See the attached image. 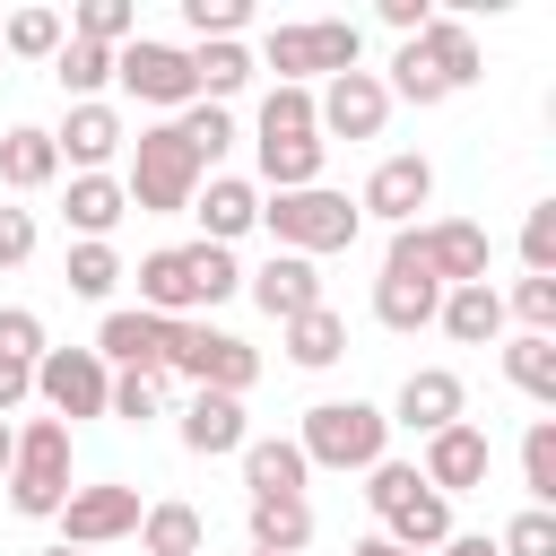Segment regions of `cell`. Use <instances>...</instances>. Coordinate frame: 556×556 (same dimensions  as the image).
<instances>
[{
	"mask_svg": "<svg viewBox=\"0 0 556 556\" xmlns=\"http://www.w3.org/2000/svg\"><path fill=\"white\" fill-rule=\"evenodd\" d=\"M226 295H243V261L226 243H165L139 261V313H156V321L217 313Z\"/></svg>",
	"mask_w": 556,
	"mask_h": 556,
	"instance_id": "obj_1",
	"label": "cell"
},
{
	"mask_svg": "<svg viewBox=\"0 0 556 556\" xmlns=\"http://www.w3.org/2000/svg\"><path fill=\"white\" fill-rule=\"evenodd\" d=\"M208 182V165L191 156V139L174 122H148L130 139V174H122V200L139 217H191V191Z\"/></svg>",
	"mask_w": 556,
	"mask_h": 556,
	"instance_id": "obj_2",
	"label": "cell"
},
{
	"mask_svg": "<svg viewBox=\"0 0 556 556\" xmlns=\"http://www.w3.org/2000/svg\"><path fill=\"white\" fill-rule=\"evenodd\" d=\"M165 374H182L191 391L243 400V391L261 382V348L235 339V330H217L208 313H182V321H165Z\"/></svg>",
	"mask_w": 556,
	"mask_h": 556,
	"instance_id": "obj_3",
	"label": "cell"
},
{
	"mask_svg": "<svg viewBox=\"0 0 556 556\" xmlns=\"http://www.w3.org/2000/svg\"><path fill=\"white\" fill-rule=\"evenodd\" d=\"M295 452H304V469H339V478L374 469V460H391V417L374 400H313L295 426Z\"/></svg>",
	"mask_w": 556,
	"mask_h": 556,
	"instance_id": "obj_4",
	"label": "cell"
},
{
	"mask_svg": "<svg viewBox=\"0 0 556 556\" xmlns=\"http://www.w3.org/2000/svg\"><path fill=\"white\" fill-rule=\"evenodd\" d=\"M261 226H269V243H278V252L321 261V252H348L365 217H356V200H348V191L313 182V191H269V200H261Z\"/></svg>",
	"mask_w": 556,
	"mask_h": 556,
	"instance_id": "obj_5",
	"label": "cell"
},
{
	"mask_svg": "<svg viewBox=\"0 0 556 556\" xmlns=\"http://www.w3.org/2000/svg\"><path fill=\"white\" fill-rule=\"evenodd\" d=\"M365 504H374L382 539H391V547H408V556L452 539V504L417 478V460H374V469H365Z\"/></svg>",
	"mask_w": 556,
	"mask_h": 556,
	"instance_id": "obj_6",
	"label": "cell"
},
{
	"mask_svg": "<svg viewBox=\"0 0 556 556\" xmlns=\"http://www.w3.org/2000/svg\"><path fill=\"white\" fill-rule=\"evenodd\" d=\"M252 70H278V87L339 78V70H365V35H356V17H304V26H269Z\"/></svg>",
	"mask_w": 556,
	"mask_h": 556,
	"instance_id": "obj_7",
	"label": "cell"
},
{
	"mask_svg": "<svg viewBox=\"0 0 556 556\" xmlns=\"http://www.w3.org/2000/svg\"><path fill=\"white\" fill-rule=\"evenodd\" d=\"M0 486H9V513H17V521H52V513L70 504V426H61V417H26Z\"/></svg>",
	"mask_w": 556,
	"mask_h": 556,
	"instance_id": "obj_8",
	"label": "cell"
},
{
	"mask_svg": "<svg viewBox=\"0 0 556 556\" xmlns=\"http://www.w3.org/2000/svg\"><path fill=\"white\" fill-rule=\"evenodd\" d=\"M434 313H443V278L426 269L417 226H400L391 252H382V278H374V321H382V330H426Z\"/></svg>",
	"mask_w": 556,
	"mask_h": 556,
	"instance_id": "obj_9",
	"label": "cell"
},
{
	"mask_svg": "<svg viewBox=\"0 0 556 556\" xmlns=\"http://www.w3.org/2000/svg\"><path fill=\"white\" fill-rule=\"evenodd\" d=\"M35 400H43V417H61V426L104 417V400H113V365H104L96 348H43V356H35Z\"/></svg>",
	"mask_w": 556,
	"mask_h": 556,
	"instance_id": "obj_10",
	"label": "cell"
},
{
	"mask_svg": "<svg viewBox=\"0 0 556 556\" xmlns=\"http://www.w3.org/2000/svg\"><path fill=\"white\" fill-rule=\"evenodd\" d=\"M113 78H122L130 104H156L165 122H174L182 104H200V96H191V52H182V43H156V35H130V43L113 52Z\"/></svg>",
	"mask_w": 556,
	"mask_h": 556,
	"instance_id": "obj_11",
	"label": "cell"
},
{
	"mask_svg": "<svg viewBox=\"0 0 556 556\" xmlns=\"http://www.w3.org/2000/svg\"><path fill=\"white\" fill-rule=\"evenodd\" d=\"M382 122H391V87H382V70H339V78L313 96V130H321V148H330V139H382Z\"/></svg>",
	"mask_w": 556,
	"mask_h": 556,
	"instance_id": "obj_12",
	"label": "cell"
},
{
	"mask_svg": "<svg viewBox=\"0 0 556 556\" xmlns=\"http://www.w3.org/2000/svg\"><path fill=\"white\" fill-rule=\"evenodd\" d=\"M139 486H122V478H104V486H70V504L52 513L61 521V547H113V539H130L139 530Z\"/></svg>",
	"mask_w": 556,
	"mask_h": 556,
	"instance_id": "obj_13",
	"label": "cell"
},
{
	"mask_svg": "<svg viewBox=\"0 0 556 556\" xmlns=\"http://www.w3.org/2000/svg\"><path fill=\"white\" fill-rule=\"evenodd\" d=\"M486 469H495V443H486V426H443V434H426V452H417V478L452 504V495H469V486H486Z\"/></svg>",
	"mask_w": 556,
	"mask_h": 556,
	"instance_id": "obj_14",
	"label": "cell"
},
{
	"mask_svg": "<svg viewBox=\"0 0 556 556\" xmlns=\"http://www.w3.org/2000/svg\"><path fill=\"white\" fill-rule=\"evenodd\" d=\"M426 200H434V165H426V156H382V165L365 174V191H356V217H382V226L400 235V226H417Z\"/></svg>",
	"mask_w": 556,
	"mask_h": 556,
	"instance_id": "obj_15",
	"label": "cell"
},
{
	"mask_svg": "<svg viewBox=\"0 0 556 556\" xmlns=\"http://www.w3.org/2000/svg\"><path fill=\"white\" fill-rule=\"evenodd\" d=\"M460 417H469V391H460L452 365H417V374L400 382V400H391V426H408V434H443V426H460Z\"/></svg>",
	"mask_w": 556,
	"mask_h": 556,
	"instance_id": "obj_16",
	"label": "cell"
},
{
	"mask_svg": "<svg viewBox=\"0 0 556 556\" xmlns=\"http://www.w3.org/2000/svg\"><path fill=\"white\" fill-rule=\"evenodd\" d=\"M417 52H426V70L443 78V96H460V87H478V78H486V52H478V35H469V17H460V9H434V17H426V35H417Z\"/></svg>",
	"mask_w": 556,
	"mask_h": 556,
	"instance_id": "obj_17",
	"label": "cell"
},
{
	"mask_svg": "<svg viewBox=\"0 0 556 556\" xmlns=\"http://www.w3.org/2000/svg\"><path fill=\"white\" fill-rule=\"evenodd\" d=\"M243 295H252L269 321H295V313H313V304H321V269H313V261H295V252H269L261 269H243Z\"/></svg>",
	"mask_w": 556,
	"mask_h": 556,
	"instance_id": "obj_18",
	"label": "cell"
},
{
	"mask_svg": "<svg viewBox=\"0 0 556 556\" xmlns=\"http://www.w3.org/2000/svg\"><path fill=\"white\" fill-rule=\"evenodd\" d=\"M96 356H104L113 374H165V321L139 313V304H113L104 330H96Z\"/></svg>",
	"mask_w": 556,
	"mask_h": 556,
	"instance_id": "obj_19",
	"label": "cell"
},
{
	"mask_svg": "<svg viewBox=\"0 0 556 556\" xmlns=\"http://www.w3.org/2000/svg\"><path fill=\"white\" fill-rule=\"evenodd\" d=\"M52 148H61V165L104 174V165L130 148V130H122V113H113V104H70V122L52 130Z\"/></svg>",
	"mask_w": 556,
	"mask_h": 556,
	"instance_id": "obj_20",
	"label": "cell"
},
{
	"mask_svg": "<svg viewBox=\"0 0 556 556\" xmlns=\"http://www.w3.org/2000/svg\"><path fill=\"white\" fill-rule=\"evenodd\" d=\"M191 217H200V243H226V252H235V235L261 226V191H252L243 174H208V182L191 191Z\"/></svg>",
	"mask_w": 556,
	"mask_h": 556,
	"instance_id": "obj_21",
	"label": "cell"
},
{
	"mask_svg": "<svg viewBox=\"0 0 556 556\" xmlns=\"http://www.w3.org/2000/svg\"><path fill=\"white\" fill-rule=\"evenodd\" d=\"M417 243H426V269H434L443 287H486V226L434 217V226H417Z\"/></svg>",
	"mask_w": 556,
	"mask_h": 556,
	"instance_id": "obj_22",
	"label": "cell"
},
{
	"mask_svg": "<svg viewBox=\"0 0 556 556\" xmlns=\"http://www.w3.org/2000/svg\"><path fill=\"white\" fill-rule=\"evenodd\" d=\"M243 443H252L243 400H226V391H191V400H182V452H191V460H226V452H243Z\"/></svg>",
	"mask_w": 556,
	"mask_h": 556,
	"instance_id": "obj_23",
	"label": "cell"
},
{
	"mask_svg": "<svg viewBox=\"0 0 556 556\" xmlns=\"http://www.w3.org/2000/svg\"><path fill=\"white\" fill-rule=\"evenodd\" d=\"M235 460H243L252 504H261V495H304V478H313V469H304V452H295V434H252Z\"/></svg>",
	"mask_w": 556,
	"mask_h": 556,
	"instance_id": "obj_24",
	"label": "cell"
},
{
	"mask_svg": "<svg viewBox=\"0 0 556 556\" xmlns=\"http://www.w3.org/2000/svg\"><path fill=\"white\" fill-rule=\"evenodd\" d=\"M61 217L78 226V243H113V226L130 217V200H122V182H113V174H70Z\"/></svg>",
	"mask_w": 556,
	"mask_h": 556,
	"instance_id": "obj_25",
	"label": "cell"
},
{
	"mask_svg": "<svg viewBox=\"0 0 556 556\" xmlns=\"http://www.w3.org/2000/svg\"><path fill=\"white\" fill-rule=\"evenodd\" d=\"M243 521H252L261 556H304L313 547V504L304 495H261V504H243Z\"/></svg>",
	"mask_w": 556,
	"mask_h": 556,
	"instance_id": "obj_26",
	"label": "cell"
},
{
	"mask_svg": "<svg viewBox=\"0 0 556 556\" xmlns=\"http://www.w3.org/2000/svg\"><path fill=\"white\" fill-rule=\"evenodd\" d=\"M52 174H61V148H52V130L17 122V130L0 139V182H9V191H43Z\"/></svg>",
	"mask_w": 556,
	"mask_h": 556,
	"instance_id": "obj_27",
	"label": "cell"
},
{
	"mask_svg": "<svg viewBox=\"0 0 556 556\" xmlns=\"http://www.w3.org/2000/svg\"><path fill=\"white\" fill-rule=\"evenodd\" d=\"M443 339H460V348H486L495 330H504V295L495 287H443Z\"/></svg>",
	"mask_w": 556,
	"mask_h": 556,
	"instance_id": "obj_28",
	"label": "cell"
},
{
	"mask_svg": "<svg viewBox=\"0 0 556 556\" xmlns=\"http://www.w3.org/2000/svg\"><path fill=\"white\" fill-rule=\"evenodd\" d=\"M278 330H287V365H304V374H321V365L348 356V321H339L330 304H313V313H295V321H278Z\"/></svg>",
	"mask_w": 556,
	"mask_h": 556,
	"instance_id": "obj_29",
	"label": "cell"
},
{
	"mask_svg": "<svg viewBox=\"0 0 556 556\" xmlns=\"http://www.w3.org/2000/svg\"><path fill=\"white\" fill-rule=\"evenodd\" d=\"M252 87V52L243 43H191V96L200 104H226Z\"/></svg>",
	"mask_w": 556,
	"mask_h": 556,
	"instance_id": "obj_30",
	"label": "cell"
},
{
	"mask_svg": "<svg viewBox=\"0 0 556 556\" xmlns=\"http://www.w3.org/2000/svg\"><path fill=\"white\" fill-rule=\"evenodd\" d=\"M52 78H61V96H70V104H104L113 52H104V43H78V35H61V52H52Z\"/></svg>",
	"mask_w": 556,
	"mask_h": 556,
	"instance_id": "obj_31",
	"label": "cell"
},
{
	"mask_svg": "<svg viewBox=\"0 0 556 556\" xmlns=\"http://www.w3.org/2000/svg\"><path fill=\"white\" fill-rule=\"evenodd\" d=\"M504 382H513L521 400H539V408H556V339H539V330H521V339L504 348Z\"/></svg>",
	"mask_w": 556,
	"mask_h": 556,
	"instance_id": "obj_32",
	"label": "cell"
},
{
	"mask_svg": "<svg viewBox=\"0 0 556 556\" xmlns=\"http://www.w3.org/2000/svg\"><path fill=\"white\" fill-rule=\"evenodd\" d=\"M139 547H148V556H200V547H208V521H200L191 504H148V513H139Z\"/></svg>",
	"mask_w": 556,
	"mask_h": 556,
	"instance_id": "obj_33",
	"label": "cell"
},
{
	"mask_svg": "<svg viewBox=\"0 0 556 556\" xmlns=\"http://www.w3.org/2000/svg\"><path fill=\"white\" fill-rule=\"evenodd\" d=\"M321 139H261V182L269 191H313L321 182Z\"/></svg>",
	"mask_w": 556,
	"mask_h": 556,
	"instance_id": "obj_34",
	"label": "cell"
},
{
	"mask_svg": "<svg viewBox=\"0 0 556 556\" xmlns=\"http://www.w3.org/2000/svg\"><path fill=\"white\" fill-rule=\"evenodd\" d=\"M61 26H70L78 43H104V52H122V43L139 35V9H130V0H78Z\"/></svg>",
	"mask_w": 556,
	"mask_h": 556,
	"instance_id": "obj_35",
	"label": "cell"
},
{
	"mask_svg": "<svg viewBox=\"0 0 556 556\" xmlns=\"http://www.w3.org/2000/svg\"><path fill=\"white\" fill-rule=\"evenodd\" d=\"M521 486H530L539 513H556V417H530V434H521Z\"/></svg>",
	"mask_w": 556,
	"mask_h": 556,
	"instance_id": "obj_36",
	"label": "cell"
},
{
	"mask_svg": "<svg viewBox=\"0 0 556 556\" xmlns=\"http://www.w3.org/2000/svg\"><path fill=\"white\" fill-rule=\"evenodd\" d=\"M61 35H70V26H61V9H17V17L0 26V52H17V61H52V52H61Z\"/></svg>",
	"mask_w": 556,
	"mask_h": 556,
	"instance_id": "obj_37",
	"label": "cell"
},
{
	"mask_svg": "<svg viewBox=\"0 0 556 556\" xmlns=\"http://www.w3.org/2000/svg\"><path fill=\"white\" fill-rule=\"evenodd\" d=\"M61 278H70V295L104 304V295L122 287V252H113V243H70V269H61Z\"/></svg>",
	"mask_w": 556,
	"mask_h": 556,
	"instance_id": "obj_38",
	"label": "cell"
},
{
	"mask_svg": "<svg viewBox=\"0 0 556 556\" xmlns=\"http://www.w3.org/2000/svg\"><path fill=\"white\" fill-rule=\"evenodd\" d=\"M261 139H321L313 130V87H269L261 96Z\"/></svg>",
	"mask_w": 556,
	"mask_h": 556,
	"instance_id": "obj_39",
	"label": "cell"
},
{
	"mask_svg": "<svg viewBox=\"0 0 556 556\" xmlns=\"http://www.w3.org/2000/svg\"><path fill=\"white\" fill-rule=\"evenodd\" d=\"M174 130L191 139V156H200V165H217V156L235 148V113H226V104H182V113H174Z\"/></svg>",
	"mask_w": 556,
	"mask_h": 556,
	"instance_id": "obj_40",
	"label": "cell"
},
{
	"mask_svg": "<svg viewBox=\"0 0 556 556\" xmlns=\"http://www.w3.org/2000/svg\"><path fill=\"white\" fill-rule=\"evenodd\" d=\"M182 26H191V43H235L252 26V0H182Z\"/></svg>",
	"mask_w": 556,
	"mask_h": 556,
	"instance_id": "obj_41",
	"label": "cell"
},
{
	"mask_svg": "<svg viewBox=\"0 0 556 556\" xmlns=\"http://www.w3.org/2000/svg\"><path fill=\"white\" fill-rule=\"evenodd\" d=\"M104 417H122V426H148V417H165V374H113V400H104Z\"/></svg>",
	"mask_w": 556,
	"mask_h": 556,
	"instance_id": "obj_42",
	"label": "cell"
},
{
	"mask_svg": "<svg viewBox=\"0 0 556 556\" xmlns=\"http://www.w3.org/2000/svg\"><path fill=\"white\" fill-rule=\"evenodd\" d=\"M382 87H391L400 104H443V78L426 70V52H417V43H400V52H391V78H382Z\"/></svg>",
	"mask_w": 556,
	"mask_h": 556,
	"instance_id": "obj_43",
	"label": "cell"
},
{
	"mask_svg": "<svg viewBox=\"0 0 556 556\" xmlns=\"http://www.w3.org/2000/svg\"><path fill=\"white\" fill-rule=\"evenodd\" d=\"M521 278H556V200L521 217Z\"/></svg>",
	"mask_w": 556,
	"mask_h": 556,
	"instance_id": "obj_44",
	"label": "cell"
},
{
	"mask_svg": "<svg viewBox=\"0 0 556 556\" xmlns=\"http://www.w3.org/2000/svg\"><path fill=\"white\" fill-rule=\"evenodd\" d=\"M495 556H556V513H539V504H521V513L504 521V539H495Z\"/></svg>",
	"mask_w": 556,
	"mask_h": 556,
	"instance_id": "obj_45",
	"label": "cell"
},
{
	"mask_svg": "<svg viewBox=\"0 0 556 556\" xmlns=\"http://www.w3.org/2000/svg\"><path fill=\"white\" fill-rule=\"evenodd\" d=\"M52 339H43V313H26V304H0V356L9 365H35Z\"/></svg>",
	"mask_w": 556,
	"mask_h": 556,
	"instance_id": "obj_46",
	"label": "cell"
},
{
	"mask_svg": "<svg viewBox=\"0 0 556 556\" xmlns=\"http://www.w3.org/2000/svg\"><path fill=\"white\" fill-rule=\"evenodd\" d=\"M504 313H521V330H539V339H556V278H521Z\"/></svg>",
	"mask_w": 556,
	"mask_h": 556,
	"instance_id": "obj_47",
	"label": "cell"
},
{
	"mask_svg": "<svg viewBox=\"0 0 556 556\" xmlns=\"http://www.w3.org/2000/svg\"><path fill=\"white\" fill-rule=\"evenodd\" d=\"M17 261H35V217L0 208V269H17Z\"/></svg>",
	"mask_w": 556,
	"mask_h": 556,
	"instance_id": "obj_48",
	"label": "cell"
},
{
	"mask_svg": "<svg viewBox=\"0 0 556 556\" xmlns=\"http://www.w3.org/2000/svg\"><path fill=\"white\" fill-rule=\"evenodd\" d=\"M426 17H434V0H382V26H391L400 43H417V35H426Z\"/></svg>",
	"mask_w": 556,
	"mask_h": 556,
	"instance_id": "obj_49",
	"label": "cell"
},
{
	"mask_svg": "<svg viewBox=\"0 0 556 556\" xmlns=\"http://www.w3.org/2000/svg\"><path fill=\"white\" fill-rule=\"evenodd\" d=\"M26 400H35V365H9L0 356V417H17Z\"/></svg>",
	"mask_w": 556,
	"mask_h": 556,
	"instance_id": "obj_50",
	"label": "cell"
},
{
	"mask_svg": "<svg viewBox=\"0 0 556 556\" xmlns=\"http://www.w3.org/2000/svg\"><path fill=\"white\" fill-rule=\"evenodd\" d=\"M443 556H495V539H460V530H452V539H443Z\"/></svg>",
	"mask_w": 556,
	"mask_h": 556,
	"instance_id": "obj_51",
	"label": "cell"
},
{
	"mask_svg": "<svg viewBox=\"0 0 556 556\" xmlns=\"http://www.w3.org/2000/svg\"><path fill=\"white\" fill-rule=\"evenodd\" d=\"M348 556H408V547H391V539H382V530H374V539H356V547H348Z\"/></svg>",
	"mask_w": 556,
	"mask_h": 556,
	"instance_id": "obj_52",
	"label": "cell"
},
{
	"mask_svg": "<svg viewBox=\"0 0 556 556\" xmlns=\"http://www.w3.org/2000/svg\"><path fill=\"white\" fill-rule=\"evenodd\" d=\"M9 452H17V426L0 417V478H9Z\"/></svg>",
	"mask_w": 556,
	"mask_h": 556,
	"instance_id": "obj_53",
	"label": "cell"
},
{
	"mask_svg": "<svg viewBox=\"0 0 556 556\" xmlns=\"http://www.w3.org/2000/svg\"><path fill=\"white\" fill-rule=\"evenodd\" d=\"M43 556H70V547H43Z\"/></svg>",
	"mask_w": 556,
	"mask_h": 556,
	"instance_id": "obj_54",
	"label": "cell"
},
{
	"mask_svg": "<svg viewBox=\"0 0 556 556\" xmlns=\"http://www.w3.org/2000/svg\"><path fill=\"white\" fill-rule=\"evenodd\" d=\"M252 556H261V547H252Z\"/></svg>",
	"mask_w": 556,
	"mask_h": 556,
	"instance_id": "obj_55",
	"label": "cell"
},
{
	"mask_svg": "<svg viewBox=\"0 0 556 556\" xmlns=\"http://www.w3.org/2000/svg\"><path fill=\"white\" fill-rule=\"evenodd\" d=\"M0 61H9V52H0Z\"/></svg>",
	"mask_w": 556,
	"mask_h": 556,
	"instance_id": "obj_56",
	"label": "cell"
}]
</instances>
